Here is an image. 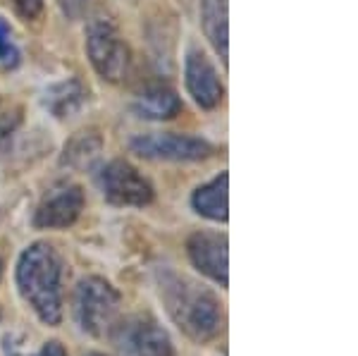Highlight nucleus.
I'll use <instances>...</instances> for the list:
<instances>
[{
    "instance_id": "3",
    "label": "nucleus",
    "mask_w": 358,
    "mask_h": 356,
    "mask_svg": "<svg viewBox=\"0 0 358 356\" xmlns=\"http://www.w3.org/2000/svg\"><path fill=\"white\" fill-rule=\"evenodd\" d=\"M86 53L94 70L106 82H120L129 67V48L120 36L117 27L108 20H94L86 29Z\"/></svg>"
},
{
    "instance_id": "15",
    "label": "nucleus",
    "mask_w": 358,
    "mask_h": 356,
    "mask_svg": "<svg viewBox=\"0 0 358 356\" xmlns=\"http://www.w3.org/2000/svg\"><path fill=\"white\" fill-rule=\"evenodd\" d=\"M84 101V91L77 82H67L60 86H53V89L45 94V106L53 111L57 118H65L72 111H77Z\"/></svg>"
},
{
    "instance_id": "8",
    "label": "nucleus",
    "mask_w": 358,
    "mask_h": 356,
    "mask_svg": "<svg viewBox=\"0 0 358 356\" xmlns=\"http://www.w3.org/2000/svg\"><path fill=\"white\" fill-rule=\"evenodd\" d=\"M84 208V192L77 185H57L50 189L38 204L34 225L38 229H62L69 227Z\"/></svg>"
},
{
    "instance_id": "10",
    "label": "nucleus",
    "mask_w": 358,
    "mask_h": 356,
    "mask_svg": "<svg viewBox=\"0 0 358 356\" xmlns=\"http://www.w3.org/2000/svg\"><path fill=\"white\" fill-rule=\"evenodd\" d=\"M189 258L206 278L227 287V237L217 232H196L187 242Z\"/></svg>"
},
{
    "instance_id": "7",
    "label": "nucleus",
    "mask_w": 358,
    "mask_h": 356,
    "mask_svg": "<svg viewBox=\"0 0 358 356\" xmlns=\"http://www.w3.org/2000/svg\"><path fill=\"white\" fill-rule=\"evenodd\" d=\"M113 337L124 356H175L167 332L148 315L127 318L115 328Z\"/></svg>"
},
{
    "instance_id": "5",
    "label": "nucleus",
    "mask_w": 358,
    "mask_h": 356,
    "mask_svg": "<svg viewBox=\"0 0 358 356\" xmlns=\"http://www.w3.org/2000/svg\"><path fill=\"white\" fill-rule=\"evenodd\" d=\"M131 153L146 160H172V163H194L213 156L215 148L206 139L187 134H141L129 141Z\"/></svg>"
},
{
    "instance_id": "2",
    "label": "nucleus",
    "mask_w": 358,
    "mask_h": 356,
    "mask_svg": "<svg viewBox=\"0 0 358 356\" xmlns=\"http://www.w3.org/2000/svg\"><path fill=\"white\" fill-rule=\"evenodd\" d=\"M60 278L62 263L50 244H34L20 256L17 263L20 292L38 318L48 325H57L62 320Z\"/></svg>"
},
{
    "instance_id": "1",
    "label": "nucleus",
    "mask_w": 358,
    "mask_h": 356,
    "mask_svg": "<svg viewBox=\"0 0 358 356\" xmlns=\"http://www.w3.org/2000/svg\"><path fill=\"white\" fill-rule=\"evenodd\" d=\"M160 301L175 325L194 342H206L220 330V301L203 285L194 283L187 275H179L172 268H160L155 273Z\"/></svg>"
},
{
    "instance_id": "12",
    "label": "nucleus",
    "mask_w": 358,
    "mask_h": 356,
    "mask_svg": "<svg viewBox=\"0 0 358 356\" xmlns=\"http://www.w3.org/2000/svg\"><path fill=\"white\" fill-rule=\"evenodd\" d=\"M227 185H229V177L227 172L217 175L215 180H210L208 185L199 187L194 192V211L199 215L208 218V220H215V222H224L227 220Z\"/></svg>"
},
{
    "instance_id": "14",
    "label": "nucleus",
    "mask_w": 358,
    "mask_h": 356,
    "mask_svg": "<svg viewBox=\"0 0 358 356\" xmlns=\"http://www.w3.org/2000/svg\"><path fill=\"white\" fill-rule=\"evenodd\" d=\"M101 148H103V141H101V136H98V131L94 129L77 131V134L67 141L62 163L69 165V168H86V165H91L98 158Z\"/></svg>"
},
{
    "instance_id": "11",
    "label": "nucleus",
    "mask_w": 358,
    "mask_h": 356,
    "mask_svg": "<svg viewBox=\"0 0 358 356\" xmlns=\"http://www.w3.org/2000/svg\"><path fill=\"white\" fill-rule=\"evenodd\" d=\"M201 24H203L206 38L220 55L222 65H227V0H201Z\"/></svg>"
},
{
    "instance_id": "16",
    "label": "nucleus",
    "mask_w": 358,
    "mask_h": 356,
    "mask_svg": "<svg viewBox=\"0 0 358 356\" xmlns=\"http://www.w3.org/2000/svg\"><path fill=\"white\" fill-rule=\"evenodd\" d=\"M22 120V111L15 101H8V99H0V148L3 143L10 139V134L17 129Z\"/></svg>"
},
{
    "instance_id": "6",
    "label": "nucleus",
    "mask_w": 358,
    "mask_h": 356,
    "mask_svg": "<svg viewBox=\"0 0 358 356\" xmlns=\"http://www.w3.org/2000/svg\"><path fill=\"white\" fill-rule=\"evenodd\" d=\"M96 182L106 201L115 206H148L153 201V187L148 180L124 160L103 165Z\"/></svg>"
},
{
    "instance_id": "17",
    "label": "nucleus",
    "mask_w": 358,
    "mask_h": 356,
    "mask_svg": "<svg viewBox=\"0 0 358 356\" xmlns=\"http://www.w3.org/2000/svg\"><path fill=\"white\" fill-rule=\"evenodd\" d=\"M17 57V45L13 41V31H10V27L5 24L3 20H0V62H5V65H15Z\"/></svg>"
},
{
    "instance_id": "18",
    "label": "nucleus",
    "mask_w": 358,
    "mask_h": 356,
    "mask_svg": "<svg viewBox=\"0 0 358 356\" xmlns=\"http://www.w3.org/2000/svg\"><path fill=\"white\" fill-rule=\"evenodd\" d=\"M13 5L24 20H34L43 10V0H13Z\"/></svg>"
},
{
    "instance_id": "20",
    "label": "nucleus",
    "mask_w": 358,
    "mask_h": 356,
    "mask_svg": "<svg viewBox=\"0 0 358 356\" xmlns=\"http://www.w3.org/2000/svg\"><path fill=\"white\" fill-rule=\"evenodd\" d=\"M89 356H103V354H89Z\"/></svg>"
},
{
    "instance_id": "21",
    "label": "nucleus",
    "mask_w": 358,
    "mask_h": 356,
    "mask_svg": "<svg viewBox=\"0 0 358 356\" xmlns=\"http://www.w3.org/2000/svg\"><path fill=\"white\" fill-rule=\"evenodd\" d=\"M0 273H3V263H0Z\"/></svg>"
},
{
    "instance_id": "9",
    "label": "nucleus",
    "mask_w": 358,
    "mask_h": 356,
    "mask_svg": "<svg viewBox=\"0 0 358 356\" xmlns=\"http://www.w3.org/2000/svg\"><path fill=\"white\" fill-rule=\"evenodd\" d=\"M184 82L192 94V99L199 103L206 111L220 106L222 101V82L217 77L215 67L210 65V60L201 53V50H189L187 60H184Z\"/></svg>"
},
{
    "instance_id": "19",
    "label": "nucleus",
    "mask_w": 358,
    "mask_h": 356,
    "mask_svg": "<svg viewBox=\"0 0 358 356\" xmlns=\"http://www.w3.org/2000/svg\"><path fill=\"white\" fill-rule=\"evenodd\" d=\"M38 356H67V352H65V347H62L60 342H48L41 349V354H38Z\"/></svg>"
},
{
    "instance_id": "13",
    "label": "nucleus",
    "mask_w": 358,
    "mask_h": 356,
    "mask_svg": "<svg viewBox=\"0 0 358 356\" xmlns=\"http://www.w3.org/2000/svg\"><path fill=\"white\" fill-rule=\"evenodd\" d=\"M134 111L143 120H170L182 111V101H179L177 91L170 86H151L138 96Z\"/></svg>"
},
{
    "instance_id": "4",
    "label": "nucleus",
    "mask_w": 358,
    "mask_h": 356,
    "mask_svg": "<svg viewBox=\"0 0 358 356\" xmlns=\"http://www.w3.org/2000/svg\"><path fill=\"white\" fill-rule=\"evenodd\" d=\"M117 306L120 294L108 280L86 278L79 283L77 294H74V313H77V320L84 332L94 337L103 335L110 328Z\"/></svg>"
}]
</instances>
